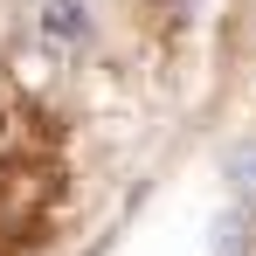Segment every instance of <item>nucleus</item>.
Here are the masks:
<instances>
[{"mask_svg":"<svg viewBox=\"0 0 256 256\" xmlns=\"http://www.w3.org/2000/svg\"><path fill=\"white\" fill-rule=\"evenodd\" d=\"M250 76V0H0V256H104Z\"/></svg>","mask_w":256,"mask_h":256,"instance_id":"obj_1","label":"nucleus"},{"mask_svg":"<svg viewBox=\"0 0 256 256\" xmlns=\"http://www.w3.org/2000/svg\"><path fill=\"white\" fill-rule=\"evenodd\" d=\"M236 256H256V194H250V214H242V236H236Z\"/></svg>","mask_w":256,"mask_h":256,"instance_id":"obj_2","label":"nucleus"}]
</instances>
